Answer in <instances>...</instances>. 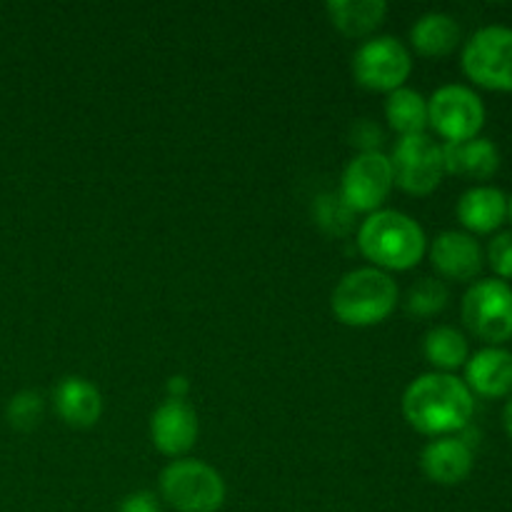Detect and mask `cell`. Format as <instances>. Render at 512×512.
I'll return each mask as SVG.
<instances>
[{
	"label": "cell",
	"instance_id": "cell-1",
	"mask_svg": "<svg viewBox=\"0 0 512 512\" xmlns=\"http://www.w3.org/2000/svg\"><path fill=\"white\" fill-rule=\"evenodd\" d=\"M400 408L410 428L428 438H443L468 428L475 413V395L458 375L430 370L405 388Z\"/></svg>",
	"mask_w": 512,
	"mask_h": 512
},
{
	"label": "cell",
	"instance_id": "cell-2",
	"mask_svg": "<svg viewBox=\"0 0 512 512\" xmlns=\"http://www.w3.org/2000/svg\"><path fill=\"white\" fill-rule=\"evenodd\" d=\"M358 250L373 268L403 273L415 268L428 253V235L413 215L395 208H380L358 225Z\"/></svg>",
	"mask_w": 512,
	"mask_h": 512
},
{
	"label": "cell",
	"instance_id": "cell-3",
	"mask_svg": "<svg viewBox=\"0 0 512 512\" xmlns=\"http://www.w3.org/2000/svg\"><path fill=\"white\" fill-rule=\"evenodd\" d=\"M400 303V288L385 270L363 265L353 268L335 283L330 308L343 325L370 328L393 315Z\"/></svg>",
	"mask_w": 512,
	"mask_h": 512
},
{
	"label": "cell",
	"instance_id": "cell-4",
	"mask_svg": "<svg viewBox=\"0 0 512 512\" xmlns=\"http://www.w3.org/2000/svg\"><path fill=\"white\" fill-rule=\"evenodd\" d=\"M158 490L160 498L178 512H218L228 495L223 475L195 458L170 460L160 470Z\"/></svg>",
	"mask_w": 512,
	"mask_h": 512
},
{
	"label": "cell",
	"instance_id": "cell-5",
	"mask_svg": "<svg viewBox=\"0 0 512 512\" xmlns=\"http://www.w3.org/2000/svg\"><path fill=\"white\" fill-rule=\"evenodd\" d=\"M460 315L475 338L503 345L512 338V285L495 275L475 280L460 300Z\"/></svg>",
	"mask_w": 512,
	"mask_h": 512
},
{
	"label": "cell",
	"instance_id": "cell-6",
	"mask_svg": "<svg viewBox=\"0 0 512 512\" xmlns=\"http://www.w3.org/2000/svg\"><path fill=\"white\" fill-rule=\"evenodd\" d=\"M460 65L473 83L512 93V25H480L463 43Z\"/></svg>",
	"mask_w": 512,
	"mask_h": 512
},
{
	"label": "cell",
	"instance_id": "cell-7",
	"mask_svg": "<svg viewBox=\"0 0 512 512\" xmlns=\"http://www.w3.org/2000/svg\"><path fill=\"white\" fill-rule=\"evenodd\" d=\"M413 73V53L395 35H370L353 53L355 83L368 90L393 93Z\"/></svg>",
	"mask_w": 512,
	"mask_h": 512
},
{
	"label": "cell",
	"instance_id": "cell-8",
	"mask_svg": "<svg viewBox=\"0 0 512 512\" xmlns=\"http://www.w3.org/2000/svg\"><path fill=\"white\" fill-rule=\"evenodd\" d=\"M483 98L465 83H445L428 98V128H433L445 143L468 140L480 135L485 125Z\"/></svg>",
	"mask_w": 512,
	"mask_h": 512
},
{
	"label": "cell",
	"instance_id": "cell-9",
	"mask_svg": "<svg viewBox=\"0 0 512 512\" xmlns=\"http://www.w3.org/2000/svg\"><path fill=\"white\" fill-rule=\"evenodd\" d=\"M390 165H393V178L398 188L410 195H428L443 183L445 178V158L443 143L430 133L405 135L395 140L390 150Z\"/></svg>",
	"mask_w": 512,
	"mask_h": 512
},
{
	"label": "cell",
	"instance_id": "cell-10",
	"mask_svg": "<svg viewBox=\"0 0 512 512\" xmlns=\"http://www.w3.org/2000/svg\"><path fill=\"white\" fill-rule=\"evenodd\" d=\"M393 188L395 178L388 153L370 150V153H355L348 160L340 175L338 195L355 215H370L383 208Z\"/></svg>",
	"mask_w": 512,
	"mask_h": 512
},
{
	"label": "cell",
	"instance_id": "cell-11",
	"mask_svg": "<svg viewBox=\"0 0 512 512\" xmlns=\"http://www.w3.org/2000/svg\"><path fill=\"white\" fill-rule=\"evenodd\" d=\"M198 413L188 400H163L150 415V440L168 458H185L198 443Z\"/></svg>",
	"mask_w": 512,
	"mask_h": 512
},
{
	"label": "cell",
	"instance_id": "cell-12",
	"mask_svg": "<svg viewBox=\"0 0 512 512\" xmlns=\"http://www.w3.org/2000/svg\"><path fill=\"white\" fill-rule=\"evenodd\" d=\"M430 263L443 278L468 283L483 270L485 250L480 240L465 230H443L430 243Z\"/></svg>",
	"mask_w": 512,
	"mask_h": 512
},
{
	"label": "cell",
	"instance_id": "cell-13",
	"mask_svg": "<svg viewBox=\"0 0 512 512\" xmlns=\"http://www.w3.org/2000/svg\"><path fill=\"white\" fill-rule=\"evenodd\" d=\"M465 385L483 398H510L512 395V350L505 345H485L468 358Z\"/></svg>",
	"mask_w": 512,
	"mask_h": 512
},
{
	"label": "cell",
	"instance_id": "cell-14",
	"mask_svg": "<svg viewBox=\"0 0 512 512\" xmlns=\"http://www.w3.org/2000/svg\"><path fill=\"white\" fill-rule=\"evenodd\" d=\"M473 445L465 443L460 435L430 438L420 453V468L428 480L438 485H458L473 473Z\"/></svg>",
	"mask_w": 512,
	"mask_h": 512
},
{
	"label": "cell",
	"instance_id": "cell-15",
	"mask_svg": "<svg viewBox=\"0 0 512 512\" xmlns=\"http://www.w3.org/2000/svg\"><path fill=\"white\" fill-rule=\"evenodd\" d=\"M455 215L463 223L465 233H493L508 218V195L498 185H470L458 198Z\"/></svg>",
	"mask_w": 512,
	"mask_h": 512
},
{
	"label": "cell",
	"instance_id": "cell-16",
	"mask_svg": "<svg viewBox=\"0 0 512 512\" xmlns=\"http://www.w3.org/2000/svg\"><path fill=\"white\" fill-rule=\"evenodd\" d=\"M55 413L70 428H93L103 415V395L80 375H65L53 388Z\"/></svg>",
	"mask_w": 512,
	"mask_h": 512
},
{
	"label": "cell",
	"instance_id": "cell-17",
	"mask_svg": "<svg viewBox=\"0 0 512 512\" xmlns=\"http://www.w3.org/2000/svg\"><path fill=\"white\" fill-rule=\"evenodd\" d=\"M443 158L445 173L468 180H488L500 168V148L485 135L443 143Z\"/></svg>",
	"mask_w": 512,
	"mask_h": 512
},
{
	"label": "cell",
	"instance_id": "cell-18",
	"mask_svg": "<svg viewBox=\"0 0 512 512\" xmlns=\"http://www.w3.org/2000/svg\"><path fill=\"white\" fill-rule=\"evenodd\" d=\"M463 40V28L445 10H428L410 25V48L425 58L450 55Z\"/></svg>",
	"mask_w": 512,
	"mask_h": 512
},
{
	"label": "cell",
	"instance_id": "cell-19",
	"mask_svg": "<svg viewBox=\"0 0 512 512\" xmlns=\"http://www.w3.org/2000/svg\"><path fill=\"white\" fill-rule=\"evenodd\" d=\"M330 23L348 38H370L388 15L385 0H328L325 3Z\"/></svg>",
	"mask_w": 512,
	"mask_h": 512
},
{
	"label": "cell",
	"instance_id": "cell-20",
	"mask_svg": "<svg viewBox=\"0 0 512 512\" xmlns=\"http://www.w3.org/2000/svg\"><path fill=\"white\" fill-rule=\"evenodd\" d=\"M385 120L398 138L428 133V98L410 85L393 90L385 95Z\"/></svg>",
	"mask_w": 512,
	"mask_h": 512
},
{
	"label": "cell",
	"instance_id": "cell-21",
	"mask_svg": "<svg viewBox=\"0 0 512 512\" xmlns=\"http://www.w3.org/2000/svg\"><path fill=\"white\" fill-rule=\"evenodd\" d=\"M423 353L438 373H453L468 363L470 343L463 330L455 325H435L425 333Z\"/></svg>",
	"mask_w": 512,
	"mask_h": 512
},
{
	"label": "cell",
	"instance_id": "cell-22",
	"mask_svg": "<svg viewBox=\"0 0 512 512\" xmlns=\"http://www.w3.org/2000/svg\"><path fill=\"white\" fill-rule=\"evenodd\" d=\"M450 300L448 285L440 278H420L405 293L403 305L413 318H433L443 313Z\"/></svg>",
	"mask_w": 512,
	"mask_h": 512
},
{
	"label": "cell",
	"instance_id": "cell-23",
	"mask_svg": "<svg viewBox=\"0 0 512 512\" xmlns=\"http://www.w3.org/2000/svg\"><path fill=\"white\" fill-rule=\"evenodd\" d=\"M313 220L330 238H345L355 228V213L338 193H320L315 198Z\"/></svg>",
	"mask_w": 512,
	"mask_h": 512
},
{
	"label": "cell",
	"instance_id": "cell-24",
	"mask_svg": "<svg viewBox=\"0 0 512 512\" xmlns=\"http://www.w3.org/2000/svg\"><path fill=\"white\" fill-rule=\"evenodd\" d=\"M5 415H8V423L13 425L15 430H35L40 423H43L45 415V400L38 390H20L10 398L8 408H5Z\"/></svg>",
	"mask_w": 512,
	"mask_h": 512
},
{
	"label": "cell",
	"instance_id": "cell-25",
	"mask_svg": "<svg viewBox=\"0 0 512 512\" xmlns=\"http://www.w3.org/2000/svg\"><path fill=\"white\" fill-rule=\"evenodd\" d=\"M485 258H488L490 268L495 270V278H512V230H500L490 238Z\"/></svg>",
	"mask_w": 512,
	"mask_h": 512
},
{
	"label": "cell",
	"instance_id": "cell-26",
	"mask_svg": "<svg viewBox=\"0 0 512 512\" xmlns=\"http://www.w3.org/2000/svg\"><path fill=\"white\" fill-rule=\"evenodd\" d=\"M385 135L375 120L360 118L350 125V145L358 148V153H370V150H380Z\"/></svg>",
	"mask_w": 512,
	"mask_h": 512
},
{
	"label": "cell",
	"instance_id": "cell-27",
	"mask_svg": "<svg viewBox=\"0 0 512 512\" xmlns=\"http://www.w3.org/2000/svg\"><path fill=\"white\" fill-rule=\"evenodd\" d=\"M115 512H163V503L150 490H135V493H128L120 500Z\"/></svg>",
	"mask_w": 512,
	"mask_h": 512
},
{
	"label": "cell",
	"instance_id": "cell-28",
	"mask_svg": "<svg viewBox=\"0 0 512 512\" xmlns=\"http://www.w3.org/2000/svg\"><path fill=\"white\" fill-rule=\"evenodd\" d=\"M165 390H168L170 400H185L190 393V383L185 375H173V378H168V383H165Z\"/></svg>",
	"mask_w": 512,
	"mask_h": 512
},
{
	"label": "cell",
	"instance_id": "cell-29",
	"mask_svg": "<svg viewBox=\"0 0 512 512\" xmlns=\"http://www.w3.org/2000/svg\"><path fill=\"white\" fill-rule=\"evenodd\" d=\"M503 428L512 440V395H510L508 403H505V408H503Z\"/></svg>",
	"mask_w": 512,
	"mask_h": 512
},
{
	"label": "cell",
	"instance_id": "cell-30",
	"mask_svg": "<svg viewBox=\"0 0 512 512\" xmlns=\"http://www.w3.org/2000/svg\"><path fill=\"white\" fill-rule=\"evenodd\" d=\"M508 218L512 220V195H508Z\"/></svg>",
	"mask_w": 512,
	"mask_h": 512
}]
</instances>
